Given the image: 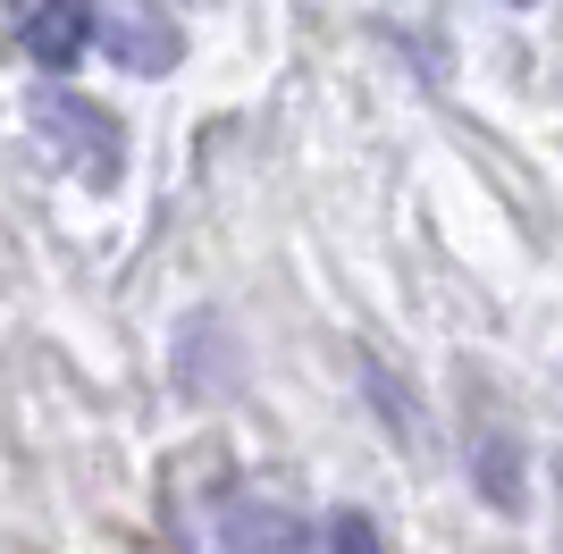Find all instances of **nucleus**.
Instances as JSON below:
<instances>
[{"instance_id":"obj_3","label":"nucleus","mask_w":563,"mask_h":554,"mask_svg":"<svg viewBox=\"0 0 563 554\" xmlns=\"http://www.w3.org/2000/svg\"><path fill=\"white\" fill-rule=\"evenodd\" d=\"M93 43V0H18V51L34 68H76Z\"/></svg>"},{"instance_id":"obj_4","label":"nucleus","mask_w":563,"mask_h":554,"mask_svg":"<svg viewBox=\"0 0 563 554\" xmlns=\"http://www.w3.org/2000/svg\"><path fill=\"white\" fill-rule=\"evenodd\" d=\"M336 546H378V521H336Z\"/></svg>"},{"instance_id":"obj_1","label":"nucleus","mask_w":563,"mask_h":554,"mask_svg":"<svg viewBox=\"0 0 563 554\" xmlns=\"http://www.w3.org/2000/svg\"><path fill=\"white\" fill-rule=\"evenodd\" d=\"M34 126H43L59 152H68L76 168L93 185H118V160H126V126H118L101 101H85V92H43L34 101Z\"/></svg>"},{"instance_id":"obj_2","label":"nucleus","mask_w":563,"mask_h":554,"mask_svg":"<svg viewBox=\"0 0 563 554\" xmlns=\"http://www.w3.org/2000/svg\"><path fill=\"white\" fill-rule=\"evenodd\" d=\"M93 43L135 76L177 68V18H168L161 0H93Z\"/></svg>"}]
</instances>
